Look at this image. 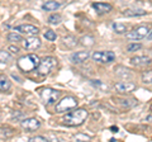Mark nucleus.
<instances>
[{"label": "nucleus", "instance_id": "nucleus-1", "mask_svg": "<svg viewBox=\"0 0 152 142\" xmlns=\"http://www.w3.org/2000/svg\"><path fill=\"white\" fill-rule=\"evenodd\" d=\"M86 118H88V111L84 109V108H79V109L67 113L62 118V123L69 127H76V126H81L86 121Z\"/></svg>", "mask_w": 152, "mask_h": 142}, {"label": "nucleus", "instance_id": "nucleus-2", "mask_svg": "<svg viewBox=\"0 0 152 142\" xmlns=\"http://www.w3.org/2000/svg\"><path fill=\"white\" fill-rule=\"evenodd\" d=\"M18 67L22 71L24 72H31L32 70H36L38 64H39V57L37 55H27V56H23L18 60Z\"/></svg>", "mask_w": 152, "mask_h": 142}, {"label": "nucleus", "instance_id": "nucleus-3", "mask_svg": "<svg viewBox=\"0 0 152 142\" xmlns=\"http://www.w3.org/2000/svg\"><path fill=\"white\" fill-rule=\"evenodd\" d=\"M56 65H57V60L55 57H52V56H46L45 59L39 60V64L37 66V71L39 75L45 76V75H48L51 71L56 67Z\"/></svg>", "mask_w": 152, "mask_h": 142}, {"label": "nucleus", "instance_id": "nucleus-4", "mask_svg": "<svg viewBox=\"0 0 152 142\" xmlns=\"http://www.w3.org/2000/svg\"><path fill=\"white\" fill-rule=\"evenodd\" d=\"M79 100L75 97H65L61 100H58V103L56 104V113H64V112H69L71 109L77 107Z\"/></svg>", "mask_w": 152, "mask_h": 142}, {"label": "nucleus", "instance_id": "nucleus-5", "mask_svg": "<svg viewBox=\"0 0 152 142\" xmlns=\"http://www.w3.org/2000/svg\"><path fill=\"white\" fill-rule=\"evenodd\" d=\"M61 95L60 90H56V89H51V88H43L41 89V98L46 105H50V104H56V102L58 100V98Z\"/></svg>", "mask_w": 152, "mask_h": 142}, {"label": "nucleus", "instance_id": "nucleus-6", "mask_svg": "<svg viewBox=\"0 0 152 142\" xmlns=\"http://www.w3.org/2000/svg\"><path fill=\"white\" fill-rule=\"evenodd\" d=\"M93 60L99 64H110L115 60V53L113 51H98L91 55Z\"/></svg>", "mask_w": 152, "mask_h": 142}, {"label": "nucleus", "instance_id": "nucleus-7", "mask_svg": "<svg viewBox=\"0 0 152 142\" xmlns=\"http://www.w3.org/2000/svg\"><path fill=\"white\" fill-rule=\"evenodd\" d=\"M151 32V29L148 27H145V26H141V27H137L134 29H132L131 32L127 33V38L128 40H132V41H141L143 40L145 37H147V34Z\"/></svg>", "mask_w": 152, "mask_h": 142}, {"label": "nucleus", "instance_id": "nucleus-8", "mask_svg": "<svg viewBox=\"0 0 152 142\" xmlns=\"http://www.w3.org/2000/svg\"><path fill=\"white\" fill-rule=\"evenodd\" d=\"M20 126L27 132H34L41 127V121L37 118H26L20 121Z\"/></svg>", "mask_w": 152, "mask_h": 142}, {"label": "nucleus", "instance_id": "nucleus-9", "mask_svg": "<svg viewBox=\"0 0 152 142\" xmlns=\"http://www.w3.org/2000/svg\"><path fill=\"white\" fill-rule=\"evenodd\" d=\"M14 29L18 33H23V34H27V36H37L39 33V28L33 24H20V26H17Z\"/></svg>", "mask_w": 152, "mask_h": 142}, {"label": "nucleus", "instance_id": "nucleus-10", "mask_svg": "<svg viewBox=\"0 0 152 142\" xmlns=\"http://www.w3.org/2000/svg\"><path fill=\"white\" fill-rule=\"evenodd\" d=\"M114 89L118 91V93H122V94H127V93H132L136 89V84L129 83V81H121L114 85Z\"/></svg>", "mask_w": 152, "mask_h": 142}, {"label": "nucleus", "instance_id": "nucleus-11", "mask_svg": "<svg viewBox=\"0 0 152 142\" xmlns=\"http://www.w3.org/2000/svg\"><path fill=\"white\" fill-rule=\"evenodd\" d=\"M90 57V52L89 51H79V52H74L70 56V61L72 64H83Z\"/></svg>", "mask_w": 152, "mask_h": 142}, {"label": "nucleus", "instance_id": "nucleus-12", "mask_svg": "<svg viewBox=\"0 0 152 142\" xmlns=\"http://www.w3.org/2000/svg\"><path fill=\"white\" fill-rule=\"evenodd\" d=\"M41 45H42V42H41V40L38 38V37H29V38H27L24 42H23V46H24V48L26 50H31V51H33V50H38L41 47Z\"/></svg>", "mask_w": 152, "mask_h": 142}, {"label": "nucleus", "instance_id": "nucleus-13", "mask_svg": "<svg viewBox=\"0 0 152 142\" xmlns=\"http://www.w3.org/2000/svg\"><path fill=\"white\" fill-rule=\"evenodd\" d=\"M93 8H94V10L96 12V14H99V15L107 14L109 12H112V9H113V7L110 5V4H108V3H94Z\"/></svg>", "mask_w": 152, "mask_h": 142}, {"label": "nucleus", "instance_id": "nucleus-14", "mask_svg": "<svg viewBox=\"0 0 152 142\" xmlns=\"http://www.w3.org/2000/svg\"><path fill=\"white\" fill-rule=\"evenodd\" d=\"M146 14L147 12L140 8H131V9L123 10V15L124 17H142V15H146Z\"/></svg>", "mask_w": 152, "mask_h": 142}, {"label": "nucleus", "instance_id": "nucleus-15", "mask_svg": "<svg viewBox=\"0 0 152 142\" xmlns=\"http://www.w3.org/2000/svg\"><path fill=\"white\" fill-rule=\"evenodd\" d=\"M131 62L134 66H143V65H150L151 60L147 56H137V57H133L131 60Z\"/></svg>", "mask_w": 152, "mask_h": 142}, {"label": "nucleus", "instance_id": "nucleus-16", "mask_svg": "<svg viewBox=\"0 0 152 142\" xmlns=\"http://www.w3.org/2000/svg\"><path fill=\"white\" fill-rule=\"evenodd\" d=\"M61 7V4L58 1H56V0H48V1H46L43 4V10L46 12H55L56 9H58Z\"/></svg>", "mask_w": 152, "mask_h": 142}, {"label": "nucleus", "instance_id": "nucleus-17", "mask_svg": "<svg viewBox=\"0 0 152 142\" xmlns=\"http://www.w3.org/2000/svg\"><path fill=\"white\" fill-rule=\"evenodd\" d=\"M10 88H12L10 80H9L8 76H5V75L0 74V90L5 91V90H9Z\"/></svg>", "mask_w": 152, "mask_h": 142}, {"label": "nucleus", "instance_id": "nucleus-18", "mask_svg": "<svg viewBox=\"0 0 152 142\" xmlns=\"http://www.w3.org/2000/svg\"><path fill=\"white\" fill-rule=\"evenodd\" d=\"M14 135V131L12 128H8V127H1L0 128V138L1 140H8Z\"/></svg>", "mask_w": 152, "mask_h": 142}, {"label": "nucleus", "instance_id": "nucleus-19", "mask_svg": "<svg viewBox=\"0 0 152 142\" xmlns=\"http://www.w3.org/2000/svg\"><path fill=\"white\" fill-rule=\"evenodd\" d=\"M77 43H79L77 38H75L72 36H69V37H65L64 38V45H66V47H69V48H74Z\"/></svg>", "mask_w": 152, "mask_h": 142}, {"label": "nucleus", "instance_id": "nucleus-20", "mask_svg": "<svg viewBox=\"0 0 152 142\" xmlns=\"http://www.w3.org/2000/svg\"><path fill=\"white\" fill-rule=\"evenodd\" d=\"M113 31L118 33V34H122V33H126L127 32V26L123 24V23H113L112 24Z\"/></svg>", "mask_w": 152, "mask_h": 142}, {"label": "nucleus", "instance_id": "nucleus-21", "mask_svg": "<svg viewBox=\"0 0 152 142\" xmlns=\"http://www.w3.org/2000/svg\"><path fill=\"white\" fill-rule=\"evenodd\" d=\"M118 100H119L121 105L124 107V108H132V107H134L137 104L136 99H118Z\"/></svg>", "mask_w": 152, "mask_h": 142}, {"label": "nucleus", "instance_id": "nucleus-22", "mask_svg": "<svg viewBox=\"0 0 152 142\" xmlns=\"http://www.w3.org/2000/svg\"><path fill=\"white\" fill-rule=\"evenodd\" d=\"M62 22V17L60 15V14H51V15L48 17V23L52 26H57V24H60V23Z\"/></svg>", "mask_w": 152, "mask_h": 142}, {"label": "nucleus", "instance_id": "nucleus-23", "mask_svg": "<svg viewBox=\"0 0 152 142\" xmlns=\"http://www.w3.org/2000/svg\"><path fill=\"white\" fill-rule=\"evenodd\" d=\"M12 61V55L7 51H0V62L5 64V62H10Z\"/></svg>", "mask_w": 152, "mask_h": 142}, {"label": "nucleus", "instance_id": "nucleus-24", "mask_svg": "<svg viewBox=\"0 0 152 142\" xmlns=\"http://www.w3.org/2000/svg\"><path fill=\"white\" fill-rule=\"evenodd\" d=\"M94 38L91 36H85V37H83L81 38V41H80V43H81L83 46H86V47H89V46H93L94 45Z\"/></svg>", "mask_w": 152, "mask_h": 142}, {"label": "nucleus", "instance_id": "nucleus-25", "mask_svg": "<svg viewBox=\"0 0 152 142\" xmlns=\"http://www.w3.org/2000/svg\"><path fill=\"white\" fill-rule=\"evenodd\" d=\"M8 41H10V42H20L23 38H22V36H20V33H9L8 34Z\"/></svg>", "mask_w": 152, "mask_h": 142}, {"label": "nucleus", "instance_id": "nucleus-26", "mask_svg": "<svg viewBox=\"0 0 152 142\" xmlns=\"http://www.w3.org/2000/svg\"><path fill=\"white\" fill-rule=\"evenodd\" d=\"M45 38H46V40H48V41H56L57 34H56V32H55V31L48 29V31H46V32H45Z\"/></svg>", "mask_w": 152, "mask_h": 142}, {"label": "nucleus", "instance_id": "nucleus-27", "mask_svg": "<svg viewBox=\"0 0 152 142\" xmlns=\"http://www.w3.org/2000/svg\"><path fill=\"white\" fill-rule=\"evenodd\" d=\"M142 48V45L141 43H137V42H134V43H129L127 46V51L128 52H136Z\"/></svg>", "mask_w": 152, "mask_h": 142}, {"label": "nucleus", "instance_id": "nucleus-28", "mask_svg": "<svg viewBox=\"0 0 152 142\" xmlns=\"http://www.w3.org/2000/svg\"><path fill=\"white\" fill-rule=\"evenodd\" d=\"M123 71H121L119 69H117L115 67V72H117V75H119V76H122V78H131L132 76V74L128 71V69H122Z\"/></svg>", "mask_w": 152, "mask_h": 142}, {"label": "nucleus", "instance_id": "nucleus-29", "mask_svg": "<svg viewBox=\"0 0 152 142\" xmlns=\"http://www.w3.org/2000/svg\"><path fill=\"white\" fill-rule=\"evenodd\" d=\"M151 79H152V72L151 71H147V72H143V75H142V81H143L145 84H151Z\"/></svg>", "mask_w": 152, "mask_h": 142}, {"label": "nucleus", "instance_id": "nucleus-30", "mask_svg": "<svg viewBox=\"0 0 152 142\" xmlns=\"http://www.w3.org/2000/svg\"><path fill=\"white\" fill-rule=\"evenodd\" d=\"M31 142H36V141H39V142H47L48 140L46 138V137H43V136H36V137H32V138L29 140Z\"/></svg>", "mask_w": 152, "mask_h": 142}, {"label": "nucleus", "instance_id": "nucleus-31", "mask_svg": "<svg viewBox=\"0 0 152 142\" xmlns=\"http://www.w3.org/2000/svg\"><path fill=\"white\" fill-rule=\"evenodd\" d=\"M94 85H95V86H98V88H100V89H107V90H108V86H105V85H103L102 84V81H96V83H95V81H91Z\"/></svg>", "mask_w": 152, "mask_h": 142}, {"label": "nucleus", "instance_id": "nucleus-32", "mask_svg": "<svg viewBox=\"0 0 152 142\" xmlns=\"http://www.w3.org/2000/svg\"><path fill=\"white\" fill-rule=\"evenodd\" d=\"M9 50H10L12 53H19V51H20V50H19L17 46H14V45H12L10 47H9Z\"/></svg>", "mask_w": 152, "mask_h": 142}, {"label": "nucleus", "instance_id": "nucleus-33", "mask_svg": "<svg viewBox=\"0 0 152 142\" xmlns=\"http://www.w3.org/2000/svg\"><path fill=\"white\" fill-rule=\"evenodd\" d=\"M13 78H14V79H17V80H18V83H23V80H22L20 78H19V76H18V75H15V74H13Z\"/></svg>", "mask_w": 152, "mask_h": 142}, {"label": "nucleus", "instance_id": "nucleus-34", "mask_svg": "<svg viewBox=\"0 0 152 142\" xmlns=\"http://www.w3.org/2000/svg\"><path fill=\"white\" fill-rule=\"evenodd\" d=\"M110 131L115 133V132H118V127H114V126H113V127H110Z\"/></svg>", "mask_w": 152, "mask_h": 142}]
</instances>
